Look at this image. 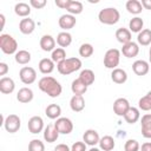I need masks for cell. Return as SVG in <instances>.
<instances>
[{
  "label": "cell",
  "instance_id": "1",
  "mask_svg": "<svg viewBox=\"0 0 151 151\" xmlns=\"http://www.w3.org/2000/svg\"><path fill=\"white\" fill-rule=\"evenodd\" d=\"M38 87L40 88V91H42L51 98H57L63 92V87L60 83L51 76L42 77L38 83Z\"/></svg>",
  "mask_w": 151,
  "mask_h": 151
},
{
  "label": "cell",
  "instance_id": "2",
  "mask_svg": "<svg viewBox=\"0 0 151 151\" xmlns=\"http://www.w3.org/2000/svg\"><path fill=\"white\" fill-rule=\"evenodd\" d=\"M81 68V60L79 58H66L61 63L57 64V70L63 76H68Z\"/></svg>",
  "mask_w": 151,
  "mask_h": 151
},
{
  "label": "cell",
  "instance_id": "3",
  "mask_svg": "<svg viewBox=\"0 0 151 151\" xmlns=\"http://www.w3.org/2000/svg\"><path fill=\"white\" fill-rule=\"evenodd\" d=\"M98 19L104 25H116L120 19V13L114 7H106L98 13Z\"/></svg>",
  "mask_w": 151,
  "mask_h": 151
},
{
  "label": "cell",
  "instance_id": "4",
  "mask_svg": "<svg viewBox=\"0 0 151 151\" xmlns=\"http://www.w3.org/2000/svg\"><path fill=\"white\" fill-rule=\"evenodd\" d=\"M0 48L5 54H15L18 52V42L12 35L2 33L0 35Z\"/></svg>",
  "mask_w": 151,
  "mask_h": 151
},
{
  "label": "cell",
  "instance_id": "5",
  "mask_svg": "<svg viewBox=\"0 0 151 151\" xmlns=\"http://www.w3.org/2000/svg\"><path fill=\"white\" fill-rule=\"evenodd\" d=\"M120 61V51L117 48H110L106 51L104 55V66L106 68L114 70L119 65Z\"/></svg>",
  "mask_w": 151,
  "mask_h": 151
},
{
  "label": "cell",
  "instance_id": "6",
  "mask_svg": "<svg viewBox=\"0 0 151 151\" xmlns=\"http://www.w3.org/2000/svg\"><path fill=\"white\" fill-rule=\"evenodd\" d=\"M2 124H4V127H5V130H6L7 132H9V133H15V132L19 131V129H20V126H21V120H20L19 116L12 113V114H8V116L5 118V120H4Z\"/></svg>",
  "mask_w": 151,
  "mask_h": 151
},
{
  "label": "cell",
  "instance_id": "7",
  "mask_svg": "<svg viewBox=\"0 0 151 151\" xmlns=\"http://www.w3.org/2000/svg\"><path fill=\"white\" fill-rule=\"evenodd\" d=\"M54 126L59 132V134H68L73 131V123L70 118H66V117L58 118L54 123Z\"/></svg>",
  "mask_w": 151,
  "mask_h": 151
},
{
  "label": "cell",
  "instance_id": "8",
  "mask_svg": "<svg viewBox=\"0 0 151 151\" xmlns=\"http://www.w3.org/2000/svg\"><path fill=\"white\" fill-rule=\"evenodd\" d=\"M19 77H20V80L25 85H31L37 79V72L31 66H24L19 72Z\"/></svg>",
  "mask_w": 151,
  "mask_h": 151
},
{
  "label": "cell",
  "instance_id": "9",
  "mask_svg": "<svg viewBox=\"0 0 151 151\" xmlns=\"http://www.w3.org/2000/svg\"><path fill=\"white\" fill-rule=\"evenodd\" d=\"M130 107L131 105L126 98H118L113 103V112L119 117H124Z\"/></svg>",
  "mask_w": 151,
  "mask_h": 151
},
{
  "label": "cell",
  "instance_id": "10",
  "mask_svg": "<svg viewBox=\"0 0 151 151\" xmlns=\"http://www.w3.org/2000/svg\"><path fill=\"white\" fill-rule=\"evenodd\" d=\"M27 127L31 133L33 134H38L40 133L45 127H44V120L40 116H33L32 118H29L28 123H27Z\"/></svg>",
  "mask_w": 151,
  "mask_h": 151
},
{
  "label": "cell",
  "instance_id": "11",
  "mask_svg": "<svg viewBox=\"0 0 151 151\" xmlns=\"http://www.w3.org/2000/svg\"><path fill=\"white\" fill-rule=\"evenodd\" d=\"M58 24H59L60 28H63L65 32H67L68 29H71L76 26L77 19L72 14H63L58 20Z\"/></svg>",
  "mask_w": 151,
  "mask_h": 151
},
{
  "label": "cell",
  "instance_id": "12",
  "mask_svg": "<svg viewBox=\"0 0 151 151\" xmlns=\"http://www.w3.org/2000/svg\"><path fill=\"white\" fill-rule=\"evenodd\" d=\"M99 140H100V137L98 134V132L93 129H88L84 132L83 134V142L86 144V145H90V146H94L96 144H99Z\"/></svg>",
  "mask_w": 151,
  "mask_h": 151
},
{
  "label": "cell",
  "instance_id": "13",
  "mask_svg": "<svg viewBox=\"0 0 151 151\" xmlns=\"http://www.w3.org/2000/svg\"><path fill=\"white\" fill-rule=\"evenodd\" d=\"M122 53H123V55L126 57V58H134V57H137L138 53H139V46H138L137 42L130 41V42L123 45V47H122Z\"/></svg>",
  "mask_w": 151,
  "mask_h": 151
},
{
  "label": "cell",
  "instance_id": "14",
  "mask_svg": "<svg viewBox=\"0 0 151 151\" xmlns=\"http://www.w3.org/2000/svg\"><path fill=\"white\" fill-rule=\"evenodd\" d=\"M140 130L144 138H151V113H146L140 119Z\"/></svg>",
  "mask_w": 151,
  "mask_h": 151
},
{
  "label": "cell",
  "instance_id": "15",
  "mask_svg": "<svg viewBox=\"0 0 151 151\" xmlns=\"http://www.w3.org/2000/svg\"><path fill=\"white\" fill-rule=\"evenodd\" d=\"M35 29V22L33 21V19L31 18H24L20 20L19 22V31L22 33V34H32Z\"/></svg>",
  "mask_w": 151,
  "mask_h": 151
},
{
  "label": "cell",
  "instance_id": "16",
  "mask_svg": "<svg viewBox=\"0 0 151 151\" xmlns=\"http://www.w3.org/2000/svg\"><path fill=\"white\" fill-rule=\"evenodd\" d=\"M149 70H150V64L145 60H136L133 64H132V71L137 74V76H145L149 73Z\"/></svg>",
  "mask_w": 151,
  "mask_h": 151
},
{
  "label": "cell",
  "instance_id": "17",
  "mask_svg": "<svg viewBox=\"0 0 151 151\" xmlns=\"http://www.w3.org/2000/svg\"><path fill=\"white\" fill-rule=\"evenodd\" d=\"M40 47L45 52H52L55 50V40L52 35L45 34L40 38Z\"/></svg>",
  "mask_w": 151,
  "mask_h": 151
},
{
  "label": "cell",
  "instance_id": "18",
  "mask_svg": "<svg viewBox=\"0 0 151 151\" xmlns=\"http://www.w3.org/2000/svg\"><path fill=\"white\" fill-rule=\"evenodd\" d=\"M15 88V83L12 78L9 77H2L0 79V92L4 94H9L14 91Z\"/></svg>",
  "mask_w": 151,
  "mask_h": 151
},
{
  "label": "cell",
  "instance_id": "19",
  "mask_svg": "<svg viewBox=\"0 0 151 151\" xmlns=\"http://www.w3.org/2000/svg\"><path fill=\"white\" fill-rule=\"evenodd\" d=\"M33 97H34L33 91H32L29 87H22V88H20V90L18 91V93H17V99H18V101H20V103H22V104H27V103L32 101V100H33Z\"/></svg>",
  "mask_w": 151,
  "mask_h": 151
},
{
  "label": "cell",
  "instance_id": "20",
  "mask_svg": "<svg viewBox=\"0 0 151 151\" xmlns=\"http://www.w3.org/2000/svg\"><path fill=\"white\" fill-rule=\"evenodd\" d=\"M59 137V132L57 131L54 124H50L44 129V139L47 143H54Z\"/></svg>",
  "mask_w": 151,
  "mask_h": 151
},
{
  "label": "cell",
  "instance_id": "21",
  "mask_svg": "<svg viewBox=\"0 0 151 151\" xmlns=\"http://www.w3.org/2000/svg\"><path fill=\"white\" fill-rule=\"evenodd\" d=\"M70 107L73 112H80L84 110L85 107V99L83 96H76L73 94V97L70 100Z\"/></svg>",
  "mask_w": 151,
  "mask_h": 151
},
{
  "label": "cell",
  "instance_id": "22",
  "mask_svg": "<svg viewBox=\"0 0 151 151\" xmlns=\"http://www.w3.org/2000/svg\"><path fill=\"white\" fill-rule=\"evenodd\" d=\"M54 64H55V63H54L52 59H50V58H44V59H41V60L39 61L38 67H39V71H40L42 74H50V73H52L53 70H54Z\"/></svg>",
  "mask_w": 151,
  "mask_h": 151
},
{
  "label": "cell",
  "instance_id": "23",
  "mask_svg": "<svg viewBox=\"0 0 151 151\" xmlns=\"http://www.w3.org/2000/svg\"><path fill=\"white\" fill-rule=\"evenodd\" d=\"M116 38H117V40H118L120 44H123V45H125V44L132 41V40H131L132 35H131L130 29H129V28H125V27H120V28H118V29L116 31Z\"/></svg>",
  "mask_w": 151,
  "mask_h": 151
},
{
  "label": "cell",
  "instance_id": "24",
  "mask_svg": "<svg viewBox=\"0 0 151 151\" xmlns=\"http://www.w3.org/2000/svg\"><path fill=\"white\" fill-rule=\"evenodd\" d=\"M111 79L116 84H124L127 80V73L125 72V70L117 67V68L112 70V72H111Z\"/></svg>",
  "mask_w": 151,
  "mask_h": 151
},
{
  "label": "cell",
  "instance_id": "25",
  "mask_svg": "<svg viewBox=\"0 0 151 151\" xmlns=\"http://www.w3.org/2000/svg\"><path fill=\"white\" fill-rule=\"evenodd\" d=\"M139 118H140L139 109L133 107V106H131L127 110V112L125 113V116H124V119H125V122L127 124H134V123H137L139 120Z\"/></svg>",
  "mask_w": 151,
  "mask_h": 151
},
{
  "label": "cell",
  "instance_id": "26",
  "mask_svg": "<svg viewBox=\"0 0 151 151\" xmlns=\"http://www.w3.org/2000/svg\"><path fill=\"white\" fill-rule=\"evenodd\" d=\"M79 79L88 87L90 85H92L94 83V79H96V76H94V72L92 70H88V68H85L80 72L79 74Z\"/></svg>",
  "mask_w": 151,
  "mask_h": 151
},
{
  "label": "cell",
  "instance_id": "27",
  "mask_svg": "<svg viewBox=\"0 0 151 151\" xmlns=\"http://www.w3.org/2000/svg\"><path fill=\"white\" fill-rule=\"evenodd\" d=\"M14 12L18 17L21 18H28L29 13H31V6L26 2H18L14 6Z\"/></svg>",
  "mask_w": 151,
  "mask_h": 151
},
{
  "label": "cell",
  "instance_id": "28",
  "mask_svg": "<svg viewBox=\"0 0 151 151\" xmlns=\"http://www.w3.org/2000/svg\"><path fill=\"white\" fill-rule=\"evenodd\" d=\"M57 44L61 47V48H65V47H68L71 44H72V35L68 33V32H60L58 35H57Z\"/></svg>",
  "mask_w": 151,
  "mask_h": 151
},
{
  "label": "cell",
  "instance_id": "29",
  "mask_svg": "<svg viewBox=\"0 0 151 151\" xmlns=\"http://www.w3.org/2000/svg\"><path fill=\"white\" fill-rule=\"evenodd\" d=\"M45 114L50 119H58L61 114V107L58 104H50L45 110Z\"/></svg>",
  "mask_w": 151,
  "mask_h": 151
},
{
  "label": "cell",
  "instance_id": "30",
  "mask_svg": "<svg viewBox=\"0 0 151 151\" xmlns=\"http://www.w3.org/2000/svg\"><path fill=\"white\" fill-rule=\"evenodd\" d=\"M114 145H116L114 139L111 136H104L99 140V147L103 151H111L114 149Z\"/></svg>",
  "mask_w": 151,
  "mask_h": 151
},
{
  "label": "cell",
  "instance_id": "31",
  "mask_svg": "<svg viewBox=\"0 0 151 151\" xmlns=\"http://www.w3.org/2000/svg\"><path fill=\"white\" fill-rule=\"evenodd\" d=\"M71 90H72L73 94H76V96H83V94L87 91V86L78 78V79H74V80L72 81Z\"/></svg>",
  "mask_w": 151,
  "mask_h": 151
},
{
  "label": "cell",
  "instance_id": "32",
  "mask_svg": "<svg viewBox=\"0 0 151 151\" xmlns=\"http://www.w3.org/2000/svg\"><path fill=\"white\" fill-rule=\"evenodd\" d=\"M137 41L142 46H149L151 44V29L144 28L137 35Z\"/></svg>",
  "mask_w": 151,
  "mask_h": 151
},
{
  "label": "cell",
  "instance_id": "33",
  "mask_svg": "<svg viewBox=\"0 0 151 151\" xmlns=\"http://www.w3.org/2000/svg\"><path fill=\"white\" fill-rule=\"evenodd\" d=\"M143 26H144V21L139 17L132 18L130 20V22H129V29H130V32H133V33L142 32L143 31Z\"/></svg>",
  "mask_w": 151,
  "mask_h": 151
},
{
  "label": "cell",
  "instance_id": "34",
  "mask_svg": "<svg viewBox=\"0 0 151 151\" xmlns=\"http://www.w3.org/2000/svg\"><path fill=\"white\" fill-rule=\"evenodd\" d=\"M31 53L28 52V51H26V50H20V51H18L15 54H14V59H15V61L18 63V64H20V65H26V64H28L29 61H31Z\"/></svg>",
  "mask_w": 151,
  "mask_h": 151
},
{
  "label": "cell",
  "instance_id": "35",
  "mask_svg": "<svg viewBox=\"0 0 151 151\" xmlns=\"http://www.w3.org/2000/svg\"><path fill=\"white\" fill-rule=\"evenodd\" d=\"M125 7H126L127 12L131 14H139L143 11V6H142L140 1H138V0H129L125 4Z\"/></svg>",
  "mask_w": 151,
  "mask_h": 151
},
{
  "label": "cell",
  "instance_id": "36",
  "mask_svg": "<svg viewBox=\"0 0 151 151\" xmlns=\"http://www.w3.org/2000/svg\"><path fill=\"white\" fill-rule=\"evenodd\" d=\"M83 9H84V7H83V4L80 1H73V0H71L66 11L68 12V14L77 15V14H80L83 12Z\"/></svg>",
  "mask_w": 151,
  "mask_h": 151
},
{
  "label": "cell",
  "instance_id": "37",
  "mask_svg": "<svg viewBox=\"0 0 151 151\" xmlns=\"http://www.w3.org/2000/svg\"><path fill=\"white\" fill-rule=\"evenodd\" d=\"M51 59H52L54 63H57V64L61 63L63 60L66 59V52H65V50L61 48V47H57L54 51H52Z\"/></svg>",
  "mask_w": 151,
  "mask_h": 151
},
{
  "label": "cell",
  "instance_id": "38",
  "mask_svg": "<svg viewBox=\"0 0 151 151\" xmlns=\"http://www.w3.org/2000/svg\"><path fill=\"white\" fill-rule=\"evenodd\" d=\"M94 52V48L91 44H83L79 47V54L83 58H90Z\"/></svg>",
  "mask_w": 151,
  "mask_h": 151
},
{
  "label": "cell",
  "instance_id": "39",
  "mask_svg": "<svg viewBox=\"0 0 151 151\" xmlns=\"http://www.w3.org/2000/svg\"><path fill=\"white\" fill-rule=\"evenodd\" d=\"M138 107L142 111H150L151 110V98L147 94H145L144 97H142L138 100Z\"/></svg>",
  "mask_w": 151,
  "mask_h": 151
},
{
  "label": "cell",
  "instance_id": "40",
  "mask_svg": "<svg viewBox=\"0 0 151 151\" xmlns=\"http://www.w3.org/2000/svg\"><path fill=\"white\" fill-rule=\"evenodd\" d=\"M28 151H45V145L40 139H32L28 144Z\"/></svg>",
  "mask_w": 151,
  "mask_h": 151
},
{
  "label": "cell",
  "instance_id": "41",
  "mask_svg": "<svg viewBox=\"0 0 151 151\" xmlns=\"http://www.w3.org/2000/svg\"><path fill=\"white\" fill-rule=\"evenodd\" d=\"M124 150L125 151H139L140 145L136 139H127L124 144Z\"/></svg>",
  "mask_w": 151,
  "mask_h": 151
},
{
  "label": "cell",
  "instance_id": "42",
  "mask_svg": "<svg viewBox=\"0 0 151 151\" xmlns=\"http://www.w3.org/2000/svg\"><path fill=\"white\" fill-rule=\"evenodd\" d=\"M46 0H29V6L35 9H41L46 6Z\"/></svg>",
  "mask_w": 151,
  "mask_h": 151
},
{
  "label": "cell",
  "instance_id": "43",
  "mask_svg": "<svg viewBox=\"0 0 151 151\" xmlns=\"http://www.w3.org/2000/svg\"><path fill=\"white\" fill-rule=\"evenodd\" d=\"M71 151H86V144L84 142H76L72 144Z\"/></svg>",
  "mask_w": 151,
  "mask_h": 151
},
{
  "label": "cell",
  "instance_id": "44",
  "mask_svg": "<svg viewBox=\"0 0 151 151\" xmlns=\"http://www.w3.org/2000/svg\"><path fill=\"white\" fill-rule=\"evenodd\" d=\"M70 1L71 0H55V5L59 7V8H63V9H67L68 5H70Z\"/></svg>",
  "mask_w": 151,
  "mask_h": 151
},
{
  "label": "cell",
  "instance_id": "45",
  "mask_svg": "<svg viewBox=\"0 0 151 151\" xmlns=\"http://www.w3.org/2000/svg\"><path fill=\"white\" fill-rule=\"evenodd\" d=\"M54 151H71V149L68 147V145L61 143V144H58V145L54 147Z\"/></svg>",
  "mask_w": 151,
  "mask_h": 151
},
{
  "label": "cell",
  "instance_id": "46",
  "mask_svg": "<svg viewBox=\"0 0 151 151\" xmlns=\"http://www.w3.org/2000/svg\"><path fill=\"white\" fill-rule=\"evenodd\" d=\"M8 72V65L6 63H0V76H6Z\"/></svg>",
  "mask_w": 151,
  "mask_h": 151
},
{
  "label": "cell",
  "instance_id": "47",
  "mask_svg": "<svg viewBox=\"0 0 151 151\" xmlns=\"http://www.w3.org/2000/svg\"><path fill=\"white\" fill-rule=\"evenodd\" d=\"M140 4H142V6H143V8L151 11V0H142Z\"/></svg>",
  "mask_w": 151,
  "mask_h": 151
},
{
  "label": "cell",
  "instance_id": "48",
  "mask_svg": "<svg viewBox=\"0 0 151 151\" xmlns=\"http://www.w3.org/2000/svg\"><path fill=\"white\" fill-rule=\"evenodd\" d=\"M140 151H151V143L150 142H146L142 145L140 147Z\"/></svg>",
  "mask_w": 151,
  "mask_h": 151
},
{
  "label": "cell",
  "instance_id": "49",
  "mask_svg": "<svg viewBox=\"0 0 151 151\" xmlns=\"http://www.w3.org/2000/svg\"><path fill=\"white\" fill-rule=\"evenodd\" d=\"M0 20H1V29H4V26H5V15L4 14H0Z\"/></svg>",
  "mask_w": 151,
  "mask_h": 151
},
{
  "label": "cell",
  "instance_id": "50",
  "mask_svg": "<svg viewBox=\"0 0 151 151\" xmlns=\"http://www.w3.org/2000/svg\"><path fill=\"white\" fill-rule=\"evenodd\" d=\"M149 60H150V64H151V47H150V51H149Z\"/></svg>",
  "mask_w": 151,
  "mask_h": 151
},
{
  "label": "cell",
  "instance_id": "51",
  "mask_svg": "<svg viewBox=\"0 0 151 151\" xmlns=\"http://www.w3.org/2000/svg\"><path fill=\"white\" fill-rule=\"evenodd\" d=\"M146 94H147V96H149V97H150V98H151V91H149V92H147V93H146Z\"/></svg>",
  "mask_w": 151,
  "mask_h": 151
}]
</instances>
